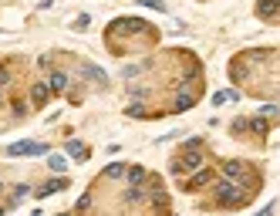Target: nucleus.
<instances>
[{"instance_id": "1", "label": "nucleus", "mask_w": 280, "mask_h": 216, "mask_svg": "<svg viewBox=\"0 0 280 216\" xmlns=\"http://www.w3.org/2000/svg\"><path fill=\"white\" fill-rule=\"evenodd\" d=\"M216 199L223 203V206H243L247 203V193L240 189V183H233V179H223V183H216Z\"/></svg>"}, {"instance_id": "2", "label": "nucleus", "mask_w": 280, "mask_h": 216, "mask_svg": "<svg viewBox=\"0 0 280 216\" xmlns=\"http://www.w3.org/2000/svg\"><path fill=\"white\" fill-rule=\"evenodd\" d=\"M196 169H203V152L199 149H186L179 159H172V166H169V172L172 176H182V172H196Z\"/></svg>"}, {"instance_id": "3", "label": "nucleus", "mask_w": 280, "mask_h": 216, "mask_svg": "<svg viewBox=\"0 0 280 216\" xmlns=\"http://www.w3.org/2000/svg\"><path fill=\"white\" fill-rule=\"evenodd\" d=\"M44 152H48L44 142H17L7 149V155H44Z\"/></svg>"}, {"instance_id": "4", "label": "nucleus", "mask_w": 280, "mask_h": 216, "mask_svg": "<svg viewBox=\"0 0 280 216\" xmlns=\"http://www.w3.org/2000/svg\"><path fill=\"white\" fill-rule=\"evenodd\" d=\"M223 176H226V179H233V183H240V186H250L247 169H243L240 162H223Z\"/></svg>"}, {"instance_id": "5", "label": "nucleus", "mask_w": 280, "mask_h": 216, "mask_svg": "<svg viewBox=\"0 0 280 216\" xmlns=\"http://www.w3.org/2000/svg\"><path fill=\"white\" fill-rule=\"evenodd\" d=\"M48 98H51V84H48V81H34V88H31V101H34L37 108H44Z\"/></svg>"}, {"instance_id": "6", "label": "nucleus", "mask_w": 280, "mask_h": 216, "mask_svg": "<svg viewBox=\"0 0 280 216\" xmlns=\"http://www.w3.org/2000/svg\"><path fill=\"white\" fill-rule=\"evenodd\" d=\"M112 27H122L125 34H142V31H145L148 24H145V20H135V17H125V20H115Z\"/></svg>"}, {"instance_id": "7", "label": "nucleus", "mask_w": 280, "mask_h": 216, "mask_svg": "<svg viewBox=\"0 0 280 216\" xmlns=\"http://www.w3.org/2000/svg\"><path fill=\"white\" fill-rule=\"evenodd\" d=\"M48 84H51V91H54V95H61V91H68L71 78H68L65 71H51V78H48Z\"/></svg>"}, {"instance_id": "8", "label": "nucleus", "mask_w": 280, "mask_h": 216, "mask_svg": "<svg viewBox=\"0 0 280 216\" xmlns=\"http://www.w3.org/2000/svg\"><path fill=\"white\" fill-rule=\"evenodd\" d=\"M210 179H213V172H206V169H203V172H196V176L186 183V193H199L203 186H210Z\"/></svg>"}, {"instance_id": "9", "label": "nucleus", "mask_w": 280, "mask_h": 216, "mask_svg": "<svg viewBox=\"0 0 280 216\" xmlns=\"http://www.w3.org/2000/svg\"><path fill=\"white\" fill-rule=\"evenodd\" d=\"M277 10H280V0H260L257 3V17H264V20H270Z\"/></svg>"}, {"instance_id": "10", "label": "nucleus", "mask_w": 280, "mask_h": 216, "mask_svg": "<svg viewBox=\"0 0 280 216\" xmlns=\"http://www.w3.org/2000/svg\"><path fill=\"white\" fill-rule=\"evenodd\" d=\"M65 189V179H51V183H44L41 189H37V196L44 199V196H54V193H61Z\"/></svg>"}, {"instance_id": "11", "label": "nucleus", "mask_w": 280, "mask_h": 216, "mask_svg": "<svg viewBox=\"0 0 280 216\" xmlns=\"http://www.w3.org/2000/svg\"><path fill=\"white\" fill-rule=\"evenodd\" d=\"M193 101H196V98H193V95L182 88V91L176 95V112H189V108H193Z\"/></svg>"}, {"instance_id": "12", "label": "nucleus", "mask_w": 280, "mask_h": 216, "mask_svg": "<svg viewBox=\"0 0 280 216\" xmlns=\"http://www.w3.org/2000/svg\"><path fill=\"white\" fill-rule=\"evenodd\" d=\"M68 155H71V159H78V162H81V159H88V149H84V142L71 139V142H68Z\"/></svg>"}, {"instance_id": "13", "label": "nucleus", "mask_w": 280, "mask_h": 216, "mask_svg": "<svg viewBox=\"0 0 280 216\" xmlns=\"http://www.w3.org/2000/svg\"><path fill=\"white\" fill-rule=\"evenodd\" d=\"M142 183H145V169H142V166H135V169H129V186H135V189H142Z\"/></svg>"}, {"instance_id": "14", "label": "nucleus", "mask_w": 280, "mask_h": 216, "mask_svg": "<svg viewBox=\"0 0 280 216\" xmlns=\"http://www.w3.org/2000/svg\"><path fill=\"white\" fill-rule=\"evenodd\" d=\"M267 129H270V125H267V118H264V115L250 118V132H257V135H267Z\"/></svg>"}, {"instance_id": "15", "label": "nucleus", "mask_w": 280, "mask_h": 216, "mask_svg": "<svg viewBox=\"0 0 280 216\" xmlns=\"http://www.w3.org/2000/svg\"><path fill=\"white\" fill-rule=\"evenodd\" d=\"M122 172H125V162H112V166H105L101 176H105V179H118Z\"/></svg>"}, {"instance_id": "16", "label": "nucleus", "mask_w": 280, "mask_h": 216, "mask_svg": "<svg viewBox=\"0 0 280 216\" xmlns=\"http://www.w3.org/2000/svg\"><path fill=\"white\" fill-rule=\"evenodd\" d=\"M48 166H51L54 172H65V169H68V159H65V155H51V159H48Z\"/></svg>"}, {"instance_id": "17", "label": "nucleus", "mask_w": 280, "mask_h": 216, "mask_svg": "<svg viewBox=\"0 0 280 216\" xmlns=\"http://www.w3.org/2000/svg\"><path fill=\"white\" fill-rule=\"evenodd\" d=\"M27 193H31V186H14V193H10V203L17 206V203H20V199H24Z\"/></svg>"}, {"instance_id": "18", "label": "nucleus", "mask_w": 280, "mask_h": 216, "mask_svg": "<svg viewBox=\"0 0 280 216\" xmlns=\"http://www.w3.org/2000/svg\"><path fill=\"white\" fill-rule=\"evenodd\" d=\"M81 71L88 74V78H95V81H105V71H101V68H91V65H84Z\"/></svg>"}, {"instance_id": "19", "label": "nucleus", "mask_w": 280, "mask_h": 216, "mask_svg": "<svg viewBox=\"0 0 280 216\" xmlns=\"http://www.w3.org/2000/svg\"><path fill=\"white\" fill-rule=\"evenodd\" d=\"M247 129H250V122H247V118H236V122L230 125V132H233V135H240V132H247Z\"/></svg>"}, {"instance_id": "20", "label": "nucleus", "mask_w": 280, "mask_h": 216, "mask_svg": "<svg viewBox=\"0 0 280 216\" xmlns=\"http://www.w3.org/2000/svg\"><path fill=\"white\" fill-rule=\"evenodd\" d=\"M230 74H233L236 81H240V78H247V65H243V61H236V65L230 68Z\"/></svg>"}, {"instance_id": "21", "label": "nucleus", "mask_w": 280, "mask_h": 216, "mask_svg": "<svg viewBox=\"0 0 280 216\" xmlns=\"http://www.w3.org/2000/svg\"><path fill=\"white\" fill-rule=\"evenodd\" d=\"M139 199H142V189L129 186V193H125V203H139Z\"/></svg>"}, {"instance_id": "22", "label": "nucleus", "mask_w": 280, "mask_h": 216, "mask_svg": "<svg viewBox=\"0 0 280 216\" xmlns=\"http://www.w3.org/2000/svg\"><path fill=\"white\" fill-rule=\"evenodd\" d=\"M129 115H132V118H145L148 112H145V105H129Z\"/></svg>"}, {"instance_id": "23", "label": "nucleus", "mask_w": 280, "mask_h": 216, "mask_svg": "<svg viewBox=\"0 0 280 216\" xmlns=\"http://www.w3.org/2000/svg\"><path fill=\"white\" fill-rule=\"evenodd\" d=\"M3 84H10V68H7V65H0V88H3Z\"/></svg>"}, {"instance_id": "24", "label": "nucleus", "mask_w": 280, "mask_h": 216, "mask_svg": "<svg viewBox=\"0 0 280 216\" xmlns=\"http://www.w3.org/2000/svg\"><path fill=\"white\" fill-rule=\"evenodd\" d=\"M277 112H280L277 105H264V108H260V115H264V118H267V115H277Z\"/></svg>"}, {"instance_id": "25", "label": "nucleus", "mask_w": 280, "mask_h": 216, "mask_svg": "<svg viewBox=\"0 0 280 216\" xmlns=\"http://www.w3.org/2000/svg\"><path fill=\"white\" fill-rule=\"evenodd\" d=\"M142 3H145V7H155V10H165V3H162V0H142Z\"/></svg>"}, {"instance_id": "26", "label": "nucleus", "mask_w": 280, "mask_h": 216, "mask_svg": "<svg viewBox=\"0 0 280 216\" xmlns=\"http://www.w3.org/2000/svg\"><path fill=\"white\" fill-rule=\"evenodd\" d=\"M24 112H27V105H24V101H14V115H17V118H20V115H24Z\"/></svg>"}, {"instance_id": "27", "label": "nucleus", "mask_w": 280, "mask_h": 216, "mask_svg": "<svg viewBox=\"0 0 280 216\" xmlns=\"http://www.w3.org/2000/svg\"><path fill=\"white\" fill-rule=\"evenodd\" d=\"M257 216H274V203H270V206H264V210H260Z\"/></svg>"}, {"instance_id": "28", "label": "nucleus", "mask_w": 280, "mask_h": 216, "mask_svg": "<svg viewBox=\"0 0 280 216\" xmlns=\"http://www.w3.org/2000/svg\"><path fill=\"white\" fill-rule=\"evenodd\" d=\"M31 216H44V213H41V210H34V213H31Z\"/></svg>"}, {"instance_id": "29", "label": "nucleus", "mask_w": 280, "mask_h": 216, "mask_svg": "<svg viewBox=\"0 0 280 216\" xmlns=\"http://www.w3.org/2000/svg\"><path fill=\"white\" fill-rule=\"evenodd\" d=\"M0 216H3V206H0Z\"/></svg>"}, {"instance_id": "30", "label": "nucleus", "mask_w": 280, "mask_h": 216, "mask_svg": "<svg viewBox=\"0 0 280 216\" xmlns=\"http://www.w3.org/2000/svg\"><path fill=\"white\" fill-rule=\"evenodd\" d=\"M0 101H3V95H0Z\"/></svg>"}, {"instance_id": "31", "label": "nucleus", "mask_w": 280, "mask_h": 216, "mask_svg": "<svg viewBox=\"0 0 280 216\" xmlns=\"http://www.w3.org/2000/svg\"><path fill=\"white\" fill-rule=\"evenodd\" d=\"M61 216H68V213H61Z\"/></svg>"}]
</instances>
